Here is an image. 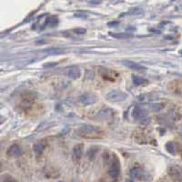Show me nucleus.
<instances>
[{
	"label": "nucleus",
	"instance_id": "obj_1",
	"mask_svg": "<svg viewBox=\"0 0 182 182\" xmlns=\"http://www.w3.org/2000/svg\"><path fill=\"white\" fill-rule=\"evenodd\" d=\"M79 135L85 139H100L104 136V130L99 127H96L94 125H83L80 127Z\"/></svg>",
	"mask_w": 182,
	"mask_h": 182
},
{
	"label": "nucleus",
	"instance_id": "obj_2",
	"mask_svg": "<svg viewBox=\"0 0 182 182\" xmlns=\"http://www.w3.org/2000/svg\"><path fill=\"white\" fill-rule=\"evenodd\" d=\"M127 98H128V95L119 90H112L106 96V98L110 102H122Z\"/></svg>",
	"mask_w": 182,
	"mask_h": 182
},
{
	"label": "nucleus",
	"instance_id": "obj_3",
	"mask_svg": "<svg viewBox=\"0 0 182 182\" xmlns=\"http://www.w3.org/2000/svg\"><path fill=\"white\" fill-rule=\"evenodd\" d=\"M120 173V164L117 159H113L109 169V175L112 178H117Z\"/></svg>",
	"mask_w": 182,
	"mask_h": 182
},
{
	"label": "nucleus",
	"instance_id": "obj_4",
	"mask_svg": "<svg viewBox=\"0 0 182 182\" xmlns=\"http://www.w3.org/2000/svg\"><path fill=\"white\" fill-rule=\"evenodd\" d=\"M78 101L82 106H89L97 101V98L93 94H84L78 98Z\"/></svg>",
	"mask_w": 182,
	"mask_h": 182
},
{
	"label": "nucleus",
	"instance_id": "obj_5",
	"mask_svg": "<svg viewBox=\"0 0 182 182\" xmlns=\"http://www.w3.org/2000/svg\"><path fill=\"white\" fill-rule=\"evenodd\" d=\"M132 115H133L134 118H135L136 120H138L139 123L141 122L143 119H145L146 117H148L147 110L144 109H142V108H140L139 106H136V107L134 108L133 112H132Z\"/></svg>",
	"mask_w": 182,
	"mask_h": 182
},
{
	"label": "nucleus",
	"instance_id": "obj_6",
	"mask_svg": "<svg viewBox=\"0 0 182 182\" xmlns=\"http://www.w3.org/2000/svg\"><path fill=\"white\" fill-rule=\"evenodd\" d=\"M84 153V146L83 144H78L76 145L72 150V158L74 161H79L81 159Z\"/></svg>",
	"mask_w": 182,
	"mask_h": 182
},
{
	"label": "nucleus",
	"instance_id": "obj_7",
	"mask_svg": "<svg viewBox=\"0 0 182 182\" xmlns=\"http://www.w3.org/2000/svg\"><path fill=\"white\" fill-rule=\"evenodd\" d=\"M169 174L173 179L182 182V169L178 167H170L169 169Z\"/></svg>",
	"mask_w": 182,
	"mask_h": 182
},
{
	"label": "nucleus",
	"instance_id": "obj_8",
	"mask_svg": "<svg viewBox=\"0 0 182 182\" xmlns=\"http://www.w3.org/2000/svg\"><path fill=\"white\" fill-rule=\"evenodd\" d=\"M130 176L132 178L138 179V180H144L147 178V174L140 168H133L130 170Z\"/></svg>",
	"mask_w": 182,
	"mask_h": 182
},
{
	"label": "nucleus",
	"instance_id": "obj_9",
	"mask_svg": "<svg viewBox=\"0 0 182 182\" xmlns=\"http://www.w3.org/2000/svg\"><path fill=\"white\" fill-rule=\"evenodd\" d=\"M7 153L9 157H18L21 154V148L18 145L15 144L9 147Z\"/></svg>",
	"mask_w": 182,
	"mask_h": 182
},
{
	"label": "nucleus",
	"instance_id": "obj_10",
	"mask_svg": "<svg viewBox=\"0 0 182 182\" xmlns=\"http://www.w3.org/2000/svg\"><path fill=\"white\" fill-rule=\"evenodd\" d=\"M123 64L124 66H126L127 68H131L133 70H136V71H142V70H145L146 68H144L143 66L138 64V63H135L133 61H128V60H126V61H123Z\"/></svg>",
	"mask_w": 182,
	"mask_h": 182
},
{
	"label": "nucleus",
	"instance_id": "obj_11",
	"mask_svg": "<svg viewBox=\"0 0 182 182\" xmlns=\"http://www.w3.org/2000/svg\"><path fill=\"white\" fill-rule=\"evenodd\" d=\"M68 76L72 79H77L80 77V70L78 67H71L68 69Z\"/></svg>",
	"mask_w": 182,
	"mask_h": 182
},
{
	"label": "nucleus",
	"instance_id": "obj_12",
	"mask_svg": "<svg viewBox=\"0 0 182 182\" xmlns=\"http://www.w3.org/2000/svg\"><path fill=\"white\" fill-rule=\"evenodd\" d=\"M45 148H46L45 144H44L43 142L39 141V142H37L36 144H34V146H33V150H34V152H35L36 154L39 155V154L43 153V151L45 150Z\"/></svg>",
	"mask_w": 182,
	"mask_h": 182
},
{
	"label": "nucleus",
	"instance_id": "obj_13",
	"mask_svg": "<svg viewBox=\"0 0 182 182\" xmlns=\"http://www.w3.org/2000/svg\"><path fill=\"white\" fill-rule=\"evenodd\" d=\"M132 79H133V82L136 86H142V85L148 83V81L145 79L139 77V76H133Z\"/></svg>",
	"mask_w": 182,
	"mask_h": 182
},
{
	"label": "nucleus",
	"instance_id": "obj_14",
	"mask_svg": "<svg viewBox=\"0 0 182 182\" xmlns=\"http://www.w3.org/2000/svg\"><path fill=\"white\" fill-rule=\"evenodd\" d=\"M111 114H112L111 109L107 108V109H103L98 113V117L99 118H107L108 117L111 116Z\"/></svg>",
	"mask_w": 182,
	"mask_h": 182
},
{
	"label": "nucleus",
	"instance_id": "obj_15",
	"mask_svg": "<svg viewBox=\"0 0 182 182\" xmlns=\"http://www.w3.org/2000/svg\"><path fill=\"white\" fill-rule=\"evenodd\" d=\"M110 35L113 36V37H116V38H122V39H124V38H129V37H132V35L128 34V33H110Z\"/></svg>",
	"mask_w": 182,
	"mask_h": 182
},
{
	"label": "nucleus",
	"instance_id": "obj_16",
	"mask_svg": "<svg viewBox=\"0 0 182 182\" xmlns=\"http://www.w3.org/2000/svg\"><path fill=\"white\" fill-rule=\"evenodd\" d=\"M166 149L169 153L174 155L176 153V149H175V145L172 142H168L166 144Z\"/></svg>",
	"mask_w": 182,
	"mask_h": 182
},
{
	"label": "nucleus",
	"instance_id": "obj_17",
	"mask_svg": "<svg viewBox=\"0 0 182 182\" xmlns=\"http://www.w3.org/2000/svg\"><path fill=\"white\" fill-rule=\"evenodd\" d=\"M149 108L153 111H159L163 109V105L161 104H151L149 105Z\"/></svg>",
	"mask_w": 182,
	"mask_h": 182
},
{
	"label": "nucleus",
	"instance_id": "obj_18",
	"mask_svg": "<svg viewBox=\"0 0 182 182\" xmlns=\"http://www.w3.org/2000/svg\"><path fill=\"white\" fill-rule=\"evenodd\" d=\"M74 32L77 33V34H79V35H83V34L86 33V29H85V28H76V29L74 30Z\"/></svg>",
	"mask_w": 182,
	"mask_h": 182
},
{
	"label": "nucleus",
	"instance_id": "obj_19",
	"mask_svg": "<svg viewBox=\"0 0 182 182\" xmlns=\"http://www.w3.org/2000/svg\"><path fill=\"white\" fill-rule=\"evenodd\" d=\"M4 121H5V118H4L3 117L0 116V124H2V123L4 122Z\"/></svg>",
	"mask_w": 182,
	"mask_h": 182
},
{
	"label": "nucleus",
	"instance_id": "obj_20",
	"mask_svg": "<svg viewBox=\"0 0 182 182\" xmlns=\"http://www.w3.org/2000/svg\"><path fill=\"white\" fill-rule=\"evenodd\" d=\"M3 182H16V181L13 180V179H6V180L3 181Z\"/></svg>",
	"mask_w": 182,
	"mask_h": 182
},
{
	"label": "nucleus",
	"instance_id": "obj_21",
	"mask_svg": "<svg viewBox=\"0 0 182 182\" xmlns=\"http://www.w3.org/2000/svg\"><path fill=\"white\" fill-rule=\"evenodd\" d=\"M126 182H134V181H133V180H131V179H128Z\"/></svg>",
	"mask_w": 182,
	"mask_h": 182
},
{
	"label": "nucleus",
	"instance_id": "obj_22",
	"mask_svg": "<svg viewBox=\"0 0 182 182\" xmlns=\"http://www.w3.org/2000/svg\"><path fill=\"white\" fill-rule=\"evenodd\" d=\"M57 182H64V181H57Z\"/></svg>",
	"mask_w": 182,
	"mask_h": 182
}]
</instances>
